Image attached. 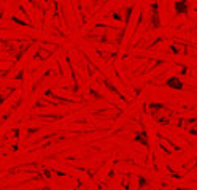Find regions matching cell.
I'll list each match as a JSON object with an SVG mask.
<instances>
[{"mask_svg": "<svg viewBox=\"0 0 197 190\" xmlns=\"http://www.w3.org/2000/svg\"><path fill=\"white\" fill-rule=\"evenodd\" d=\"M165 87H170V89H175V90H183L184 89V84L183 81H181V78L180 76H170L165 79V83H164Z\"/></svg>", "mask_w": 197, "mask_h": 190, "instance_id": "obj_4", "label": "cell"}, {"mask_svg": "<svg viewBox=\"0 0 197 190\" xmlns=\"http://www.w3.org/2000/svg\"><path fill=\"white\" fill-rule=\"evenodd\" d=\"M37 117H42V119H54V121H59V119L67 117V114H65V113H60V114H38Z\"/></svg>", "mask_w": 197, "mask_h": 190, "instance_id": "obj_10", "label": "cell"}, {"mask_svg": "<svg viewBox=\"0 0 197 190\" xmlns=\"http://www.w3.org/2000/svg\"><path fill=\"white\" fill-rule=\"evenodd\" d=\"M89 2H99V0H89Z\"/></svg>", "mask_w": 197, "mask_h": 190, "instance_id": "obj_25", "label": "cell"}, {"mask_svg": "<svg viewBox=\"0 0 197 190\" xmlns=\"http://www.w3.org/2000/svg\"><path fill=\"white\" fill-rule=\"evenodd\" d=\"M133 141L138 142V144L141 146H145L148 150H149V136H148V132L143 128V130H140L138 133H135V136H133Z\"/></svg>", "mask_w": 197, "mask_h": 190, "instance_id": "obj_5", "label": "cell"}, {"mask_svg": "<svg viewBox=\"0 0 197 190\" xmlns=\"http://www.w3.org/2000/svg\"><path fill=\"white\" fill-rule=\"evenodd\" d=\"M11 21L14 22V24H19V26H26V27H34V24L32 22H24V21H21L19 18H18V16H11Z\"/></svg>", "mask_w": 197, "mask_h": 190, "instance_id": "obj_11", "label": "cell"}, {"mask_svg": "<svg viewBox=\"0 0 197 190\" xmlns=\"http://www.w3.org/2000/svg\"><path fill=\"white\" fill-rule=\"evenodd\" d=\"M126 30H127V26H124V27L119 30V35H118V38H116V46H118V51H119V47L122 46L124 37H126Z\"/></svg>", "mask_w": 197, "mask_h": 190, "instance_id": "obj_9", "label": "cell"}, {"mask_svg": "<svg viewBox=\"0 0 197 190\" xmlns=\"http://www.w3.org/2000/svg\"><path fill=\"white\" fill-rule=\"evenodd\" d=\"M165 108H169L165 103L162 101H153L151 105H149V111H151V116H154L156 113H159L161 109H165Z\"/></svg>", "mask_w": 197, "mask_h": 190, "instance_id": "obj_7", "label": "cell"}, {"mask_svg": "<svg viewBox=\"0 0 197 190\" xmlns=\"http://www.w3.org/2000/svg\"><path fill=\"white\" fill-rule=\"evenodd\" d=\"M94 27H96V29H111L110 26H107V24H104V22H99V24H96Z\"/></svg>", "mask_w": 197, "mask_h": 190, "instance_id": "obj_18", "label": "cell"}, {"mask_svg": "<svg viewBox=\"0 0 197 190\" xmlns=\"http://www.w3.org/2000/svg\"><path fill=\"white\" fill-rule=\"evenodd\" d=\"M143 18H145V13L140 11V13H138V18H137V26H135V29H133V33H135V32L138 30V27L141 26V22H143Z\"/></svg>", "mask_w": 197, "mask_h": 190, "instance_id": "obj_12", "label": "cell"}, {"mask_svg": "<svg viewBox=\"0 0 197 190\" xmlns=\"http://www.w3.org/2000/svg\"><path fill=\"white\" fill-rule=\"evenodd\" d=\"M186 122L188 124H195L197 122V117H189V119H186Z\"/></svg>", "mask_w": 197, "mask_h": 190, "instance_id": "obj_23", "label": "cell"}, {"mask_svg": "<svg viewBox=\"0 0 197 190\" xmlns=\"http://www.w3.org/2000/svg\"><path fill=\"white\" fill-rule=\"evenodd\" d=\"M151 29H161V16H159V3H151Z\"/></svg>", "mask_w": 197, "mask_h": 190, "instance_id": "obj_3", "label": "cell"}, {"mask_svg": "<svg viewBox=\"0 0 197 190\" xmlns=\"http://www.w3.org/2000/svg\"><path fill=\"white\" fill-rule=\"evenodd\" d=\"M194 90H195V92H197V87H194Z\"/></svg>", "mask_w": 197, "mask_h": 190, "instance_id": "obj_26", "label": "cell"}, {"mask_svg": "<svg viewBox=\"0 0 197 190\" xmlns=\"http://www.w3.org/2000/svg\"><path fill=\"white\" fill-rule=\"evenodd\" d=\"M65 62L68 65V70H70V75H72V79H73V89H72V93L76 95L80 92V79H78V75H76V70L75 67L72 65V60H70V55H65Z\"/></svg>", "mask_w": 197, "mask_h": 190, "instance_id": "obj_2", "label": "cell"}, {"mask_svg": "<svg viewBox=\"0 0 197 190\" xmlns=\"http://www.w3.org/2000/svg\"><path fill=\"white\" fill-rule=\"evenodd\" d=\"M188 133L191 135V136H197V130H195V128H189V130H188Z\"/></svg>", "mask_w": 197, "mask_h": 190, "instance_id": "obj_21", "label": "cell"}, {"mask_svg": "<svg viewBox=\"0 0 197 190\" xmlns=\"http://www.w3.org/2000/svg\"><path fill=\"white\" fill-rule=\"evenodd\" d=\"M22 76H24V70H19V73H18L16 76H14V79H16V81H21Z\"/></svg>", "mask_w": 197, "mask_h": 190, "instance_id": "obj_20", "label": "cell"}, {"mask_svg": "<svg viewBox=\"0 0 197 190\" xmlns=\"http://www.w3.org/2000/svg\"><path fill=\"white\" fill-rule=\"evenodd\" d=\"M43 176L49 179V178H51V171H49V170H43Z\"/></svg>", "mask_w": 197, "mask_h": 190, "instance_id": "obj_24", "label": "cell"}, {"mask_svg": "<svg viewBox=\"0 0 197 190\" xmlns=\"http://www.w3.org/2000/svg\"><path fill=\"white\" fill-rule=\"evenodd\" d=\"M19 130H21L19 127H16V128L13 130V136H14V138H18V136H19Z\"/></svg>", "mask_w": 197, "mask_h": 190, "instance_id": "obj_22", "label": "cell"}, {"mask_svg": "<svg viewBox=\"0 0 197 190\" xmlns=\"http://www.w3.org/2000/svg\"><path fill=\"white\" fill-rule=\"evenodd\" d=\"M89 95H92V97L96 98V100H104V97H102V95H100L96 89H89Z\"/></svg>", "mask_w": 197, "mask_h": 190, "instance_id": "obj_15", "label": "cell"}, {"mask_svg": "<svg viewBox=\"0 0 197 190\" xmlns=\"http://www.w3.org/2000/svg\"><path fill=\"white\" fill-rule=\"evenodd\" d=\"M169 51H170V52H173V54H177V55L180 54V51L175 47V44H170V46H169Z\"/></svg>", "mask_w": 197, "mask_h": 190, "instance_id": "obj_19", "label": "cell"}, {"mask_svg": "<svg viewBox=\"0 0 197 190\" xmlns=\"http://www.w3.org/2000/svg\"><path fill=\"white\" fill-rule=\"evenodd\" d=\"M42 130V127H30V128H27V133L29 135H34L35 132H40Z\"/></svg>", "mask_w": 197, "mask_h": 190, "instance_id": "obj_17", "label": "cell"}, {"mask_svg": "<svg viewBox=\"0 0 197 190\" xmlns=\"http://www.w3.org/2000/svg\"><path fill=\"white\" fill-rule=\"evenodd\" d=\"M137 179H138V187L140 188H143V187H148V179L146 178H143V176H137Z\"/></svg>", "mask_w": 197, "mask_h": 190, "instance_id": "obj_13", "label": "cell"}, {"mask_svg": "<svg viewBox=\"0 0 197 190\" xmlns=\"http://www.w3.org/2000/svg\"><path fill=\"white\" fill-rule=\"evenodd\" d=\"M110 18H111L113 21H116V22H121L122 21V16H121L119 11H113L111 14H110Z\"/></svg>", "mask_w": 197, "mask_h": 190, "instance_id": "obj_14", "label": "cell"}, {"mask_svg": "<svg viewBox=\"0 0 197 190\" xmlns=\"http://www.w3.org/2000/svg\"><path fill=\"white\" fill-rule=\"evenodd\" d=\"M159 149H161V150H164V154H165V155H170V154H172V150L165 147V144H162V142H159Z\"/></svg>", "mask_w": 197, "mask_h": 190, "instance_id": "obj_16", "label": "cell"}, {"mask_svg": "<svg viewBox=\"0 0 197 190\" xmlns=\"http://www.w3.org/2000/svg\"><path fill=\"white\" fill-rule=\"evenodd\" d=\"M133 6H135V5H129V6H126V14H124V18H122L124 26H129V22H130V16H132V13H133Z\"/></svg>", "mask_w": 197, "mask_h": 190, "instance_id": "obj_8", "label": "cell"}, {"mask_svg": "<svg viewBox=\"0 0 197 190\" xmlns=\"http://www.w3.org/2000/svg\"><path fill=\"white\" fill-rule=\"evenodd\" d=\"M173 10H175V16L183 14L184 18H189V2L188 0H175V5H173Z\"/></svg>", "mask_w": 197, "mask_h": 190, "instance_id": "obj_1", "label": "cell"}, {"mask_svg": "<svg viewBox=\"0 0 197 190\" xmlns=\"http://www.w3.org/2000/svg\"><path fill=\"white\" fill-rule=\"evenodd\" d=\"M102 84H104V86L107 87L108 90H111V92H115V93H116V95H118V97H119V98H121L122 101H127V98H126L124 95H122V93L119 92V89H118V87H115V86L111 84V81H110L108 78H104V81H102Z\"/></svg>", "mask_w": 197, "mask_h": 190, "instance_id": "obj_6", "label": "cell"}]
</instances>
